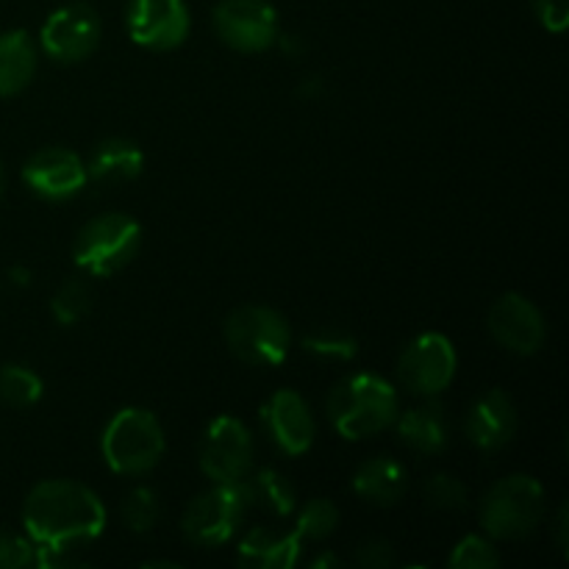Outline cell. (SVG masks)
Wrapping results in <instances>:
<instances>
[{"mask_svg": "<svg viewBox=\"0 0 569 569\" xmlns=\"http://www.w3.org/2000/svg\"><path fill=\"white\" fill-rule=\"evenodd\" d=\"M144 156L139 150L137 142L122 137L103 139L98 148L92 150V159H89L87 178L98 183H126L142 172Z\"/></svg>", "mask_w": 569, "mask_h": 569, "instance_id": "cell-18", "label": "cell"}, {"mask_svg": "<svg viewBox=\"0 0 569 569\" xmlns=\"http://www.w3.org/2000/svg\"><path fill=\"white\" fill-rule=\"evenodd\" d=\"M489 333L495 342L517 356H533L545 345L548 326H545L542 311L526 295L509 292L498 298L489 309Z\"/></svg>", "mask_w": 569, "mask_h": 569, "instance_id": "cell-12", "label": "cell"}, {"mask_svg": "<svg viewBox=\"0 0 569 569\" xmlns=\"http://www.w3.org/2000/svg\"><path fill=\"white\" fill-rule=\"evenodd\" d=\"M37 72V50L26 31L0 33V98L22 92Z\"/></svg>", "mask_w": 569, "mask_h": 569, "instance_id": "cell-21", "label": "cell"}, {"mask_svg": "<svg viewBox=\"0 0 569 569\" xmlns=\"http://www.w3.org/2000/svg\"><path fill=\"white\" fill-rule=\"evenodd\" d=\"M356 561H359L361 567L381 569V567L392 565L395 550H392V545L383 542V539H370V542L359 545V550H356Z\"/></svg>", "mask_w": 569, "mask_h": 569, "instance_id": "cell-32", "label": "cell"}, {"mask_svg": "<svg viewBox=\"0 0 569 569\" xmlns=\"http://www.w3.org/2000/svg\"><path fill=\"white\" fill-rule=\"evenodd\" d=\"M353 489L359 498L376 506H395L409 489V476L392 459H372L359 467L353 476Z\"/></svg>", "mask_w": 569, "mask_h": 569, "instance_id": "cell-20", "label": "cell"}, {"mask_svg": "<svg viewBox=\"0 0 569 569\" xmlns=\"http://www.w3.org/2000/svg\"><path fill=\"white\" fill-rule=\"evenodd\" d=\"M545 515V489L533 476L500 478L481 500V526L495 539H522Z\"/></svg>", "mask_w": 569, "mask_h": 569, "instance_id": "cell-4", "label": "cell"}, {"mask_svg": "<svg viewBox=\"0 0 569 569\" xmlns=\"http://www.w3.org/2000/svg\"><path fill=\"white\" fill-rule=\"evenodd\" d=\"M122 520L133 533H148L159 520V498H156L153 489H131L122 500Z\"/></svg>", "mask_w": 569, "mask_h": 569, "instance_id": "cell-26", "label": "cell"}, {"mask_svg": "<svg viewBox=\"0 0 569 569\" xmlns=\"http://www.w3.org/2000/svg\"><path fill=\"white\" fill-rule=\"evenodd\" d=\"M42 398V381L28 367H0V400L14 409H28Z\"/></svg>", "mask_w": 569, "mask_h": 569, "instance_id": "cell-23", "label": "cell"}, {"mask_svg": "<svg viewBox=\"0 0 569 569\" xmlns=\"http://www.w3.org/2000/svg\"><path fill=\"white\" fill-rule=\"evenodd\" d=\"M3 189H6V178H3V167H0V198H3Z\"/></svg>", "mask_w": 569, "mask_h": 569, "instance_id": "cell-34", "label": "cell"}, {"mask_svg": "<svg viewBox=\"0 0 569 569\" xmlns=\"http://www.w3.org/2000/svg\"><path fill=\"white\" fill-rule=\"evenodd\" d=\"M244 487H248L250 503H261L267 511L278 517H287L295 511V487L276 470H259L253 478H244Z\"/></svg>", "mask_w": 569, "mask_h": 569, "instance_id": "cell-22", "label": "cell"}, {"mask_svg": "<svg viewBox=\"0 0 569 569\" xmlns=\"http://www.w3.org/2000/svg\"><path fill=\"white\" fill-rule=\"evenodd\" d=\"M326 411L345 439H367L392 426L398 417V395L381 376L359 372L328 392Z\"/></svg>", "mask_w": 569, "mask_h": 569, "instance_id": "cell-2", "label": "cell"}, {"mask_svg": "<svg viewBox=\"0 0 569 569\" xmlns=\"http://www.w3.org/2000/svg\"><path fill=\"white\" fill-rule=\"evenodd\" d=\"M128 33L148 50H172L187 39L189 9L183 0H131Z\"/></svg>", "mask_w": 569, "mask_h": 569, "instance_id": "cell-13", "label": "cell"}, {"mask_svg": "<svg viewBox=\"0 0 569 569\" xmlns=\"http://www.w3.org/2000/svg\"><path fill=\"white\" fill-rule=\"evenodd\" d=\"M533 11L548 31L561 33L569 26V0H533Z\"/></svg>", "mask_w": 569, "mask_h": 569, "instance_id": "cell-31", "label": "cell"}, {"mask_svg": "<svg viewBox=\"0 0 569 569\" xmlns=\"http://www.w3.org/2000/svg\"><path fill=\"white\" fill-rule=\"evenodd\" d=\"M261 420L270 439L283 453L300 456L315 445V417L306 400L292 389H278L261 409Z\"/></svg>", "mask_w": 569, "mask_h": 569, "instance_id": "cell-14", "label": "cell"}, {"mask_svg": "<svg viewBox=\"0 0 569 569\" xmlns=\"http://www.w3.org/2000/svg\"><path fill=\"white\" fill-rule=\"evenodd\" d=\"M92 300L94 298L89 283L81 281V278H70V281L61 283L59 292L53 295V300H50V311H53V317L61 322V326H72V322L83 320V317L89 315Z\"/></svg>", "mask_w": 569, "mask_h": 569, "instance_id": "cell-24", "label": "cell"}, {"mask_svg": "<svg viewBox=\"0 0 569 569\" xmlns=\"http://www.w3.org/2000/svg\"><path fill=\"white\" fill-rule=\"evenodd\" d=\"M337 522L339 511L331 500H311V503H306L303 511L298 515V528H295V533H298L300 539L317 542V539L331 537Z\"/></svg>", "mask_w": 569, "mask_h": 569, "instance_id": "cell-27", "label": "cell"}, {"mask_svg": "<svg viewBox=\"0 0 569 569\" xmlns=\"http://www.w3.org/2000/svg\"><path fill=\"white\" fill-rule=\"evenodd\" d=\"M248 506L250 495L248 487H244V478L233 483H214L209 492L198 495V498L189 503L187 515H183L181 520L183 537H187L189 542L200 545V548L226 545L228 539L237 533Z\"/></svg>", "mask_w": 569, "mask_h": 569, "instance_id": "cell-7", "label": "cell"}, {"mask_svg": "<svg viewBox=\"0 0 569 569\" xmlns=\"http://www.w3.org/2000/svg\"><path fill=\"white\" fill-rule=\"evenodd\" d=\"M500 565V553L489 539L470 533L461 539L450 553V567L453 569H492Z\"/></svg>", "mask_w": 569, "mask_h": 569, "instance_id": "cell-28", "label": "cell"}, {"mask_svg": "<svg viewBox=\"0 0 569 569\" xmlns=\"http://www.w3.org/2000/svg\"><path fill=\"white\" fill-rule=\"evenodd\" d=\"M303 348L309 353L320 356V359H339L348 361L359 353V345L342 328H320V331H311L303 337Z\"/></svg>", "mask_w": 569, "mask_h": 569, "instance_id": "cell-25", "label": "cell"}, {"mask_svg": "<svg viewBox=\"0 0 569 569\" xmlns=\"http://www.w3.org/2000/svg\"><path fill=\"white\" fill-rule=\"evenodd\" d=\"M465 433L483 453L503 450L517 433V409L509 395L503 389H489L483 398H478L467 411Z\"/></svg>", "mask_w": 569, "mask_h": 569, "instance_id": "cell-16", "label": "cell"}, {"mask_svg": "<svg viewBox=\"0 0 569 569\" xmlns=\"http://www.w3.org/2000/svg\"><path fill=\"white\" fill-rule=\"evenodd\" d=\"M22 181L42 198L64 200L81 192L87 183V167L72 150L44 148L26 161Z\"/></svg>", "mask_w": 569, "mask_h": 569, "instance_id": "cell-15", "label": "cell"}, {"mask_svg": "<svg viewBox=\"0 0 569 569\" xmlns=\"http://www.w3.org/2000/svg\"><path fill=\"white\" fill-rule=\"evenodd\" d=\"M22 522L39 550L64 553L72 545L92 542L103 533L106 509L83 483L44 481L28 492Z\"/></svg>", "mask_w": 569, "mask_h": 569, "instance_id": "cell-1", "label": "cell"}, {"mask_svg": "<svg viewBox=\"0 0 569 569\" xmlns=\"http://www.w3.org/2000/svg\"><path fill=\"white\" fill-rule=\"evenodd\" d=\"M395 422H398L400 439L417 453H442L445 445H448V420H445L442 406L422 403L395 417Z\"/></svg>", "mask_w": 569, "mask_h": 569, "instance_id": "cell-19", "label": "cell"}, {"mask_svg": "<svg viewBox=\"0 0 569 569\" xmlns=\"http://www.w3.org/2000/svg\"><path fill=\"white\" fill-rule=\"evenodd\" d=\"M226 342L244 365L276 367L289 356L292 331L270 306H239L226 320Z\"/></svg>", "mask_w": 569, "mask_h": 569, "instance_id": "cell-5", "label": "cell"}, {"mask_svg": "<svg viewBox=\"0 0 569 569\" xmlns=\"http://www.w3.org/2000/svg\"><path fill=\"white\" fill-rule=\"evenodd\" d=\"M37 565V545L26 537L0 531V569H22Z\"/></svg>", "mask_w": 569, "mask_h": 569, "instance_id": "cell-30", "label": "cell"}, {"mask_svg": "<svg viewBox=\"0 0 569 569\" xmlns=\"http://www.w3.org/2000/svg\"><path fill=\"white\" fill-rule=\"evenodd\" d=\"M211 20L222 42L239 53H261L278 39V14L267 0H220Z\"/></svg>", "mask_w": 569, "mask_h": 569, "instance_id": "cell-10", "label": "cell"}, {"mask_svg": "<svg viewBox=\"0 0 569 569\" xmlns=\"http://www.w3.org/2000/svg\"><path fill=\"white\" fill-rule=\"evenodd\" d=\"M200 470L214 483L242 481L253 470V437L233 417H217L200 442Z\"/></svg>", "mask_w": 569, "mask_h": 569, "instance_id": "cell-8", "label": "cell"}, {"mask_svg": "<svg viewBox=\"0 0 569 569\" xmlns=\"http://www.w3.org/2000/svg\"><path fill=\"white\" fill-rule=\"evenodd\" d=\"M556 526H559V548L567 550V506L559 509V522Z\"/></svg>", "mask_w": 569, "mask_h": 569, "instance_id": "cell-33", "label": "cell"}, {"mask_svg": "<svg viewBox=\"0 0 569 569\" xmlns=\"http://www.w3.org/2000/svg\"><path fill=\"white\" fill-rule=\"evenodd\" d=\"M298 533H272L264 528H256L239 542L237 561L244 569H289L298 565L300 559Z\"/></svg>", "mask_w": 569, "mask_h": 569, "instance_id": "cell-17", "label": "cell"}, {"mask_svg": "<svg viewBox=\"0 0 569 569\" xmlns=\"http://www.w3.org/2000/svg\"><path fill=\"white\" fill-rule=\"evenodd\" d=\"M456 350L442 333H422L406 345L398 361V378L406 389L417 395H439L453 383Z\"/></svg>", "mask_w": 569, "mask_h": 569, "instance_id": "cell-11", "label": "cell"}, {"mask_svg": "<svg viewBox=\"0 0 569 569\" xmlns=\"http://www.w3.org/2000/svg\"><path fill=\"white\" fill-rule=\"evenodd\" d=\"M139 244H142V228L133 217L103 214L89 220L78 231L72 256L81 270L106 278L122 270L137 256Z\"/></svg>", "mask_w": 569, "mask_h": 569, "instance_id": "cell-6", "label": "cell"}, {"mask_svg": "<svg viewBox=\"0 0 569 569\" xmlns=\"http://www.w3.org/2000/svg\"><path fill=\"white\" fill-rule=\"evenodd\" d=\"M422 498H426L428 506L442 511L461 509L467 503V489L461 487L459 478L453 476H431L422 487Z\"/></svg>", "mask_w": 569, "mask_h": 569, "instance_id": "cell-29", "label": "cell"}, {"mask_svg": "<svg viewBox=\"0 0 569 569\" xmlns=\"http://www.w3.org/2000/svg\"><path fill=\"white\" fill-rule=\"evenodd\" d=\"M103 459L120 476H144L164 453V431L148 409H122L103 431Z\"/></svg>", "mask_w": 569, "mask_h": 569, "instance_id": "cell-3", "label": "cell"}, {"mask_svg": "<svg viewBox=\"0 0 569 569\" xmlns=\"http://www.w3.org/2000/svg\"><path fill=\"white\" fill-rule=\"evenodd\" d=\"M100 17L89 3H67L44 20L39 44L61 64H76L94 53L100 42Z\"/></svg>", "mask_w": 569, "mask_h": 569, "instance_id": "cell-9", "label": "cell"}]
</instances>
